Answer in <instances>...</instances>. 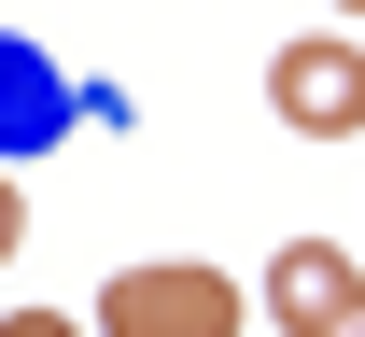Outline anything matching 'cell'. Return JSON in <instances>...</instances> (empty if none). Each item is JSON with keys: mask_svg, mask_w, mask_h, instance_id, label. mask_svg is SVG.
<instances>
[{"mask_svg": "<svg viewBox=\"0 0 365 337\" xmlns=\"http://www.w3.org/2000/svg\"><path fill=\"white\" fill-rule=\"evenodd\" d=\"M267 113L295 141H351L365 127V43L351 28H295V43L267 56Z\"/></svg>", "mask_w": 365, "mask_h": 337, "instance_id": "cell-1", "label": "cell"}, {"mask_svg": "<svg viewBox=\"0 0 365 337\" xmlns=\"http://www.w3.org/2000/svg\"><path fill=\"white\" fill-rule=\"evenodd\" d=\"M98 337H239V281L225 267H113Z\"/></svg>", "mask_w": 365, "mask_h": 337, "instance_id": "cell-2", "label": "cell"}, {"mask_svg": "<svg viewBox=\"0 0 365 337\" xmlns=\"http://www.w3.org/2000/svg\"><path fill=\"white\" fill-rule=\"evenodd\" d=\"M267 323H281V337H365V267H351L337 239L267 253Z\"/></svg>", "mask_w": 365, "mask_h": 337, "instance_id": "cell-3", "label": "cell"}, {"mask_svg": "<svg viewBox=\"0 0 365 337\" xmlns=\"http://www.w3.org/2000/svg\"><path fill=\"white\" fill-rule=\"evenodd\" d=\"M71 127H85L71 71H56L43 43H0V169H14V155H43V141H71Z\"/></svg>", "mask_w": 365, "mask_h": 337, "instance_id": "cell-4", "label": "cell"}, {"mask_svg": "<svg viewBox=\"0 0 365 337\" xmlns=\"http://www.w3.org/2000/svg\"><path fill=\"white\" fill-rule=\"evenodd\" d=\"M0 337H85V323H71V309H14Z\"/></svg>", "mask_w": 365, "mask_h": 337, "instance_id": "cell-5", "label": "cell"}, {"mask_svg": "<svg viewBox=\"0 0 365 337\" xmlns=\"http://www.w3.org/2000/svg\"><path fill=\"white\" fill-rule=\"evenodd\" d=\"M14 239H29V211H14V169H0V267H14Z\"/></svg>", "mask_w": 365, "mask_h": 337, "instance_id": "cell-6", "label": "cell"}, {"mask_svg": "<svg viewBox=\"0 0 365 337\" xmlns=\"http://www.w3.org/2000/svg\"><path fill=\"white\" fill-rule=\"evenodd\" d=\"M337 14H365V0H337Z\"/></svg>", "mask_w": 365, "mask_h": 337, "instance_id": "cell-7", "label": "cell"}]
</instances>
